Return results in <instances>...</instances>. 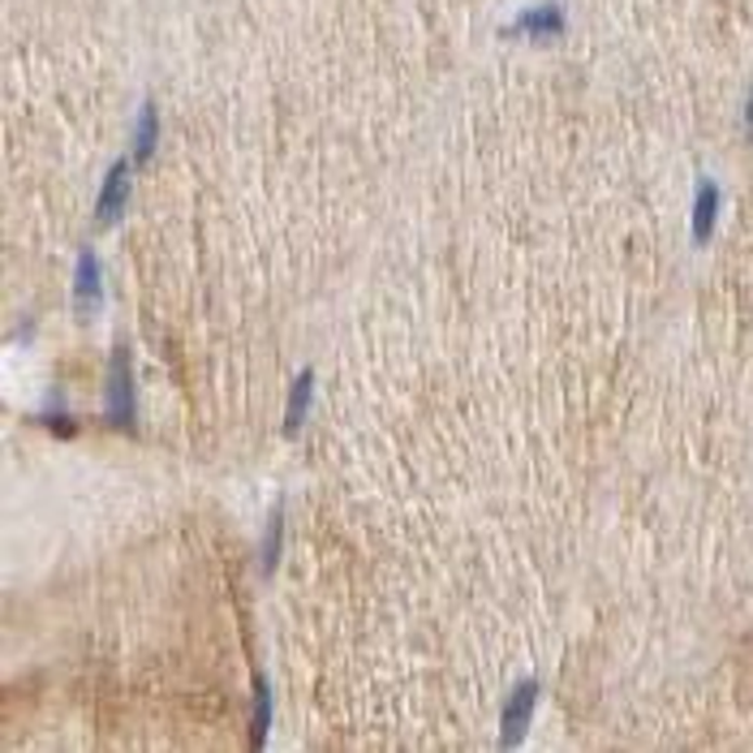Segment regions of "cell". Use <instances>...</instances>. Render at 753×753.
Returning <instances> with one entry per match:
<instances>
[{
    "instance_id": "1",
    "label": "cell",
    "mask_w": 753,
    "mask_h": 753,
    "mask_svg": "<svg viewBox=\"0 0 753 753\" xmlns=\"http://www.w3.org/2000/svg\"><path fill=\"white\" fill-rule=\"evenodd\" d=\"M564 9L560 4H534V9H525V13H516L508 26H503V35L508 39H538V43H551V39H560L564 35Z\"/></svg>"
},
{
    "instance_id": "2",
    "label": "cell",
    "mask_w": 753,
    "mask_h": 753,
    "mask_svg": "<svg viewBox=\"0 0 753 753\" xmlns=\"http://www.w3.org/2000/svg\"><path fill=\"white\" fill-rule=\"evenodd\" d=\"M534 706H538V680H521V685L508 693V702H503V719H500L503 750L521 745V737H525V728H529V719H534Z\"/></svg>"
},
{
    "instance_id": "3",
    "label": "cell",
    "mask_w": 753,
    "mask_h": 753,
    "mask_svg": "<svg viewBox=\"0 0 753 753\" xmlns=\"http://www.w3.org/2000/svg\"><path fill=\"white\" fill-rule=\"evenodd\" d=\"M109 418L113 426H133V371H129V349L113 354L109 367Z\"/></svg>"
},
{
    "instance_id": "4",
    "label": "cell",
    "mask_w": 753,
    "mask_h": 753,
    "mask_svg": "<svg viewBox=\"0 0 753 753\" xmlns=\"http://www.w3.org/2000/svg\"><path fill=\"white\" fill-rule=\"evenodd\" d=\"M100 302H104V271H100V258L91 251L78 254V267H74V306L82 310V315H91V310H100Z\"/></svg>"
},
{
    "instance_id": "5",
    "label": "cell",
    "mask_w": 753,
    "mask_h": 753,
    "mask_svg": "<svg viewBox=\"0 0 753 753\" xmlns=\"http://www.w3.org/2000/svg\"><path fill=\"white\" fill-rule=\"evenodd\" d=\"M129 203V159H117L104 177V190L95 199V225H113Z\"/></svg>"
},
{
    "instance_id": "6",
    "label": "cell",
    "mask_w": 753,
    "mask_h": 753,
    "mask_svg": "<svg viewBox=\"0 0 753 753\" xmlns=\"http://www.w3.org/2000/svg\"><path fill=\"white\" fill-rule=\"evenodd\" d=\"M719 207H724L719 186H715V181H702L698 194H693V242H698V246L711 242V233H715V225H719Z\"/></svg>"
},
{
    "instance_id": "7",
    "label": "cell",
    "mask_w": 753,
    "mask_h": 753,
    "mask_svg": "<svg viewBox=\"0 0 753 753\" xmlns=\"http://www.w3.org/2000/svg\"><path fill=\"white\" fill-rule=\"evenodd\" d=\"M315 405V371H302L289 387V405H284V435H297V426L306 422Z\"/></svg>"
},
{
    "instance_id": "8",
    "label": "cell",
    "mask_w": 753,
    "mask_h": 753,
    "mask_svg": "<svg viewBox=\"0 0 753 753\" xmlns=\"http://www.w3.org/2000/svg\"><path fill=\"white\" fill-rule=\"evenodd\" d=\"M155 142H159V113H155V104H142L138 126H133V164H146L155 155Z\"/></svg>"
},
{
    "instance_id": "9",
    "label": "cell",
    "mask_w": 753,
    "mask_h": 753,
    "mask_svg": "<svg viewBox=\"0 0 753 753\" xmlns=\"http://www.w3.org/2000/svg\"><path fill=\"white\" fill-rule=\"evenodd\" d=\"M280 547H284V503H276L271 516H267V534H263V573H276Z\"/></svg>"
},
{
    "instance_id": "10",
    "label": "cell",
    "mask_w": 753,
    "mask_h": 753,
    "mask_svg": "<svg viewBox=\"0 0 753 753\" xmlns=\"http://www.w3.org/2000/svg\"><path fill=\"white\" fill-rule=\"evenodd\" d=\"M267 724H271V698H267V685L258 680L254 689V750H263V737H267Z\"/></svg>"
},
{
    "instance_id": "11",
    "label": "cell",
    "mask_w": 753,
    "mask_h": 753,
    "mask_svg": "<svg viewBox=\"0 0 753 753\" xmlns=\"http://www.w3.org/2000/svg\"><path fill=\"white\" fill-rule=\"evenodd\" d=\"M43 426H48V431H56V435H65V439L78 431V426H74V418H69L65 409H61V413H56V409H48V413H43Z\"/></svg>"
},
{
    "instance_id": "12",
    "label": "cell",
    "mask_w": 753,
    "mask_h": 753,
    "mask_svg": "<svg viewBox=\"0 0 753 753\" xmlns=\"http://www.w3.org/2000/svg\"><path fill=\"white\" fill-rule=\"evenodd\" d=\"M745 133L753 138V91H750V100H745Z\"/></svg>"
}]
</instances>
